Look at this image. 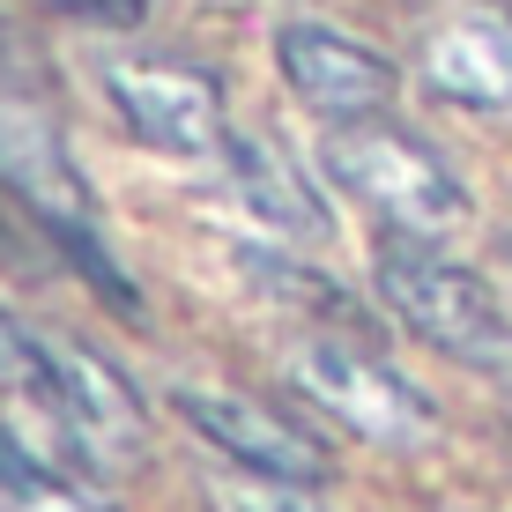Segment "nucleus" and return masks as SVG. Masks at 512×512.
Returning a JSON list of instances; mask_svg holds the SVG:
<instances>
[{
	"instance_id": "nucleus-7",
	"label": "nucleus",
	"mask_w": 512,
	"mask_h": 512,
	"mask_svg": "<svg viewBox=\"0 0 512 512\" xmlns=\"http://www.w3.org/2000/svg\"><path fill=\"white\" fill-rule=\"evenodd\" d=\"M275 67H282V82H290V97L312 104L327 127L386 119L394 82H401L386 52H372L364 38H349V30H334V23H312V15H290V23L275 30Z\"/></svg>"
},
{
	"instance_id": "nucleus-13",
	"label": "nucleus",
	"mask_w": 512,
	"mask_h": 512,
	"mask_svg": "<svg viewBox=\"0 0 512 512\" xmlns=\"http://www.w3.org/2000/svg\"><path fill=\"white\" fill-rule=\"evenodd\" d=\"M15 512H112V505H104L90 483H52V490H30V498H15Z\"/></svg>"
},
{
	"instance_id": "nucleus-8",
	"label": "nucleus",
	"mask_w": 512,
	"mask_h": 512,
	"mask_svg": "<svg viewBox=\"0 0 512 512\" xmlns=\"http://www.w3.org/2000/svg\"><path fill=\"white\" fill-rule=\"evenodd\" d=\"M416 67L431 97L461 112H512V8L498 0H461L438 23H423Z\"/></svg>"
},
{
	"instance_id": "nucleus-2",
	"label": "nucleus",
	"mask_w": 512,
	"mask_h": 512,
	"mask_svg": "<svg viewBox=\"0 0 512 512\" xmlns=\"http://www.w3.org/2000/svg\"><path fill=\"white\" fill-rule=\"evenodd\" d=\"M379 297L423 349L453 357L490 394L512 401V312L475 268L446 260L423 238H379Z\"/></svg>"
},
{
	"instance_id": "nucleus-9",
	"label": "nucleus",
	"mask_w": 512,
	"mask_h": 512,
	"mask_svg": "<svg viewBox=\"0 0 512 512\" xmlns=\"http://www.w3.org/2000/svg\"><path fill=\"white\" fill-rule=\"evenodd\" d=\"M52 357H60V423L75 438V453L90 468L97 461H134L141 438H149V416H141L134 386L82 342H52Z\"/></svg>"
},
{
	"instance_id": "nucleus-10",
	"label": "nucleus",
	"mask_w": 512,
	"mask_h": 512,
	"mask_svg": "<svg viewBox=\"0 0 512 512\" xmlns=\"http://www.w3.org/2000/svg\"><path fill=\"white\" fill-rule=\"evenodd\" d=\"M223 171H231L238 201L253 208L268 231H282V238H327V231H334L327 201L312 193V179L297 171V156L282 149L275 134H231V149H223Z\"/></svg>"
},
{
	"instance_id": "nucleus-1",
	"label": "nucleus",
	"mask_w": 512,
	"mask_h": 512,
	"mask_svg": "<svg viewBox=\"0 0 512 512\" xmlns=\"http://www.w3.org/2000/svg\"><path fill=\"white\" fill-rule=\"evenodd\" d=\"M0 186L15 193V208L60 245L67 268L90 282L119 320H141V290H134L127 260L112 253V238H104L90 179L75 171V156H67L52 112H45V104H30V97H15V90H0Z\"/></svg>"
},
{
	"instance_id": "nucleus-6",
	"label": "nucleus",
	"mask_w": 512,
	"mask_h": 512,
	"mask_svg": "<svg viewBox=\"0 0 512 512\" xmlns=\"http://www.w3.org/2000/svg\"><path fill=\"white\" fill-rule=\"evenodd\" d=\"M171 409L179 423L201 446H216L223 461L238 475H260V483H327V446L305 431V423H290L282 409L253 394H223V386H171Z\"/></svg>"
},
{
	"instance_id": "nucleus-12",
	"label": "nucleus",
	"mask_w": 512,
	"mask_h": 512,
	"mask_svg": "<svg viewBox=\"0 0 512 512\" xmlns=\"http://www.w3.org/2000/svg\"><path fill=\"white\" fill-rule=\"evenodd\" d=\"M223 512H334L327 498H312L305 483H260V475H238L223 490Z\"/></svg>"
},
{
	"instance_id": "nucleus-11",
	"label": "nucleus",
	"mask_w": 512,
	"mask_h": 512,
	"mask_svg": "<svg viewBox=\"0 0 512 512\" xmlns=\"http://www.w3.org/2000/svg\"><path fill=\"white\" fill-rule=\"evenodd\" d=\"M245 268L260 275V290L290 297V305H312L320 320H342V327H357V305H349V290H342V282H327V275L297 268V260H282V253H245Z\"/></svg>"
},
{
	"instance_id": "nucleus-15",
	"label": "nucleus",
	"mask_w": 512,
	"mask_h": 512,
	"mask_svg": "<svg viewBox=\"0 0 512 512\" xmlns=\"http://www.w3.org/2000/svg\"><path fill=\"white\" fill-rule=\"evenodd\" d=\"M208 8H260V0H208Z\"/></svg>"
},
{
	"instance_id": "nucleus-3",
	"label": "nucleus",
	"mask_w": 512,
	"mask_h": 512,
	"mask_svg": "<svg viewBox=\"0 0 512 512\" xmlns=\"http://www.w3.org/2000/svg\"><path fill=\"white\" fill-rule=\"evenodd\" d=\"M320 171L349 201H364L394 238L438 245L446 231H461L475 216L461 171L431 149L416 127L401 119H357V127H327L320 134Z\"/></svg>"
},
{
	"instance_id": "nucleus-14",
	"label": "nucleus",
	"mask_w": 512,
	"mask_h": 512,
	"mask_svg": "<svg viewBox=\"0 0 512 512\" xmlns=\"http://www.w3.org/2000/svg\"><path fill=\"white\" fill-rule=\"evenodd\" d=\"M60 15H82V23H112V30H127L141 23V0H52Z\"/></svg>"
},
{
	"instance_id": "nucleus-4",
	"label": "nucleus",
	"mask_w": 512,
	"mask_h": 512,
	"mask_svg": "<svg viewBox=\"0 0 512 512\" xmlns=\"http://www.w3.org/2000/svg\"><path fill=\"white\" fill-rule=\"evenodd\" d=\"M290 386L327 409L342 431H357L364 446L386 453H423L438 438V409L416 379H401L379 349H364L357 334H312L290 349Z\"/></svg>"
},
{
	"instance_id": "nucleus-5",
	"label": "nucleus",
	"mask_w": 512,
	"mask_h": 512,
	"mask_svg": "<svg viewBox=\"0 0 512 512\" xmlns=\"http://www.w3.org/2000/svg\"><path fill=\"white\" fill-rule=\"evenodd\" d=\"M119 127L156 156H223L231 149V104L223 82L193 60H112L104 67Z\"/></svg>"
}]
</instances>
